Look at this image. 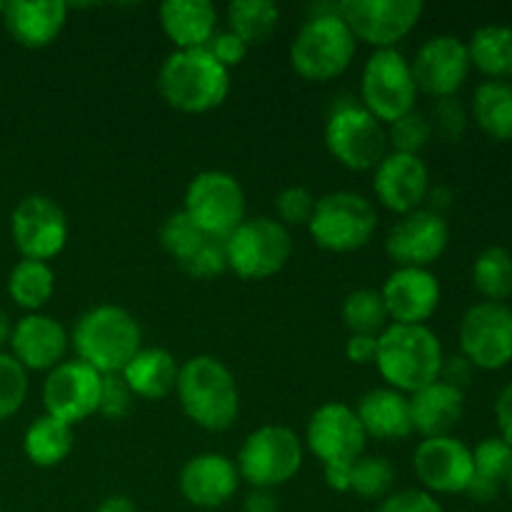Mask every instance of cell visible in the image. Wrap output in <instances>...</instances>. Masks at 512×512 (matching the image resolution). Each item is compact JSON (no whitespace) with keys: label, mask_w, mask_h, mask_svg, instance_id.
Returning a JSON list of instances; mask_svg holds the SVG:
<instances>
[{"label":"cell","mask_w":512,"mask_h":512,"mask_svg":"<svg viewBox=\"0 0 512 512\" xmlns=\"http://www.w3.org/2000/svg\"><path fill=\"white\" fill-rule=\"evenodd\" d=\"M70 345L75 358L100 375H120L143 348V330L130 310L103 303L75 320Z\"/></svg>","instance_id":"cell-1"},{"label":"cell","mask_w":512,"mask_h":512,"mask_svg":"<svg viewBox=\"0 0 512 512\" xmlns=\"http://www.w3.org/2000/svg\"><path fill=\"white\" fill-rule=\"evenodd\" d=\"M443 343L428 325L390 323L378 335L375 368L388 388L413 395L440 380L443 368Z\"/></svg>","instance_id":"cell-2"},{"label":"cell","mask_w":512,"mask_h":512,"mask_svg":"<svg viewBox=\"0 0 512 512\" xmlns=\"http://www.w3.org/2000/svg\"><path fill=\"white\" fill-rule=\"evenodd\" d=\"M175 393L190 423L208 433H223L238 420V383L228 365L215 355H193L185 360Z\"/></svg>","instance_id":"cell-3"},{"label":"cell","mask_w":512,"mask_h":512,"mask_svg":"<svg viewBox=\"0 0 512 512\" xmlns=\"http://www.w3.org/2000/svg\"><path fill=\"white\" fill-rule=\"evenodd\" d=\"M158 93L178 113L200 115L220 108L230 93V70L205 48L173 50L158 70Z\"/></svg>","instance_id":"cell-4"},{"label":"cell","mask_w":512,"mask_h":512,"mask_svg":"<svg viewBox=\"0 0 512 512\" xmlns=\"http://www.w3.org/2000/svg\"><path fill=\"white\" fill-rule=\"evenodd\" d=\"M355 50L358 40L338 15V3L318 5L290 43V65L300 78L328 83L350 68Z\"/></svg>","instance_id":"cell-5"},{"label":"cell","mask_w":512,"mask_h":512,"mask_svg":"<svg viewBox=\"0 0 512 512\" xmlns=\"http://www.w3.org/2000/svg\"><path fill=\"white\" fill-rule=\"evenodd\" d=\"M378 223V208L365 195L335 190L315 200L308 233L318 248L330 253H355L375 238Z\"/></svg>","instance_id":"cell-6"},{"label":"cell","mask_w":512,"mask_h":512,"mask_svg":"<svg viewBox=\"0 0 512 512\" xmlns=\"http://www.w3.org/2000/svg\"><path fill=\"white\" fill-rule=\"evenodd\" d=\"M303 455V440L295 430L285 425H263L243 440L235 468L250 488L275 490L300 473Z\"/></svg>","instance_id":"cell-7"},{"label":"cell","mask_w":512,"mask_h":512,"mask_svg":"<svg viewBox=\"0 0 512 512\" xmlns=\"http://www.w3.org/2000/svg\"><path fill=\"white\" fill-rule=\"evenodd\" d=\"M228 270L243 280H265L278 275L293 255V238L278 220L245 218L225 238Z\"/></svg>","instance_id":"cell-8"},{"label":"cell","mask_w":512,"mask_h":512,"mask_svg":"<svg viewBox=\"0 0 512 512\" xmlns=\"http://www.w3.org/2000/svg\"><path fill=\"white\" fill-rule=\"evenodd\" d=\"M325 148L343 168L365 173L390 153L388 128L358 103L335 105L325 123Z\"/></svg>","instance_id":"cell-9"},{"label":"cell","mask_w":512,"mask_h":512,"mask_svg":"<svg viewBox=\"0 0 512 512\" xmlns=\"http://www.w3.org/2000/svg\"><path fill=\"white\" fill-rule=\"evenodd\" d=\"M360 100L370 115L388 128L403 115L413 113L418 88H415L410 60L398 48L373 50L360 75Z\"/></svg>","instance_id":"cell-10"},{"label":"cell","mask_w":512,"mask_h":512,"mask_svg":"<svg viewBox=\"0 0 512 512\" xmlns=\"http://www.w3.org/2000/svg\"><path fill=\"white\" fill-rule=\"evenodd\" d=\"M245 210L243 185L225 170H203L185 188L183 213L210 238H228L248 218Z\"/></svg>","instance_id":"cell-11"},{"label":"cell","mask_w":512,"mask_h":512,"mask_svg":"<svg viewBox=\"0 0 512 512\" xmlns=\"http://www.w3.org/2000/svg\"><path fill=\"white\" fill-rule=\"evenodd\" d=\"M460 353L475 365V370L508 368L512 363V308L508 303L470 305L460 318Z\"/></svg>","instance_id":"cell-12"},{"label":"cell","mask_w":512,"mask_h":512,"mask_svg":"<svg viewBox=\"0 0 512 512\" xmlns=\"http://www.w3.org/2000/svg\"><path fill=\"white\" fill-rule=\"evenodd\" d=\"M423 0H343L338 15L345 20L355 40L390 50L408 38L423 18Z\"/></svg>","instance_id":"cell-13"},{"label":"cell","mask_w":512,"mask_h":512,"mask_svg":"<svg viewBox=\"0 0 512 512\" xmlns=\"http://www.w3.org/2000/svg\"><path fill=\"white\" fill-rule=\"evenodd\" d=\"M10 233L15 248L25 260L48 263L63 253L68 243V215L48 195H28L13 210Z\"/></svg>","instance_id":"cell-14"},{"label":"cell","mask_w":512,"mask_h":512,"mask_svg":"<svg viewBox=\"0 0 512 512\" xmlns=\"http://www.w3.org/2000/svg\"><path fill=\"white\" fill-rule=\"evenodd\" d=\"M305 443L315 458L325 465H353L365 455V435L358 413L340 400L323 403L308 420Z\"/></svg>","instance_id":"cell-15"},{"label":"cell","mask_w":512,"mask_h":512,"mask_svg":"<svg viewBox=\"0 0 512 512\" xmlns=\"http://www.w3.org/2000/svg\"><path fill=\"white\" fill-rule=\"evenodd\" d=\"M470 55L465 40L458 35L440 33L425 40L415 58L410 60L413 80L418 93L430 95V98H455L470 75Z\"/></svg>","instance_id":"cell-16"},{"label":"cell","mask_w":512,"mask_h":512,"mask_svg":"<svg viewBox=\"0 0 512 512\" xmlns=\"http://www.w3.org/2000/svg\"><path fill=\"white\" fill-rule=\"evenodd\" d=\"M103 375L83 360H63L55 365L43 383L45 415L63 420L70 428L98 413Z\"/></svg>","instance_id":"cell-17"},{"label":"cell","mask_w":512,"mask_h":512,"mask_svg":"<svg viewBox=\"0 0 512 512\" xmlns=\"http://www.w3.org/2000/svg\"><path fill=\"white\" fill-rule=\"evenodd\" d=\"M450 245V225L428 208L400 215L385 235V255L395 268H428L443 258Z\"/></svg>","instance_id":"cell-18"},{"label":"cell","mask_w":512,"mask_h":512,"mask_svg":"<svg viewBox=\"0 0 512 512\" xmlns=\"http://www.w3.org/2000/svg\"><path fill=\"white\" fill-rule=\"evenodd\" d=\"M415 478L430 495L468 493L473 480V448L455 435L420 440L413 453Z\"/></svg>","instance_id":"cell-19"},{"label":"cell","mask_w":512,"mask_h":512,"mask_svg":"<svg viewBox=\"0 0 512 512\" xmlns=\"http://www.w3.org/2000/svg\"><path fill=\"white\" fill-rule=\"evenodd\" d=\"M430 190V170L420 155L390 150L373 170V193L390 213L408 215L425 205Z\"/></svg>","instance_id":"cell-20"},{"label":"cell","mask_w":512,"mask_h":512,"mask_svg":"<svg viewBox=\"0 0 512 512\" xmlns=\"http://www.w3.org/2000/svg\"><path fill=\"white\" fill-rule=\"evenodd\" d=\"M385 310L390 323L428 325L440 305V280L428 268H395L385 278L383 288Z\"/></svg>","instance_id":"cell-21"},{"label":"cell","mask_w":512,"mask_h":512,"mask_svg":"<svg viewBox=\"0 0 512 512\" xmlns=\"http://www.w3.org/2000/svg\"><path fill=\"white\" fill-rule=\"evenodd\" d=\"M178 488L193 508L203 512L218 510L238 493L240 473L233 460L225 455L200 453L180 468Z\"/></svg>","instance_id":"cell-22"},{"label":"cell","mask_w":512,"mask_h":512,"mask_svg":"<svg viewBox=\"0 0 512 512\" xmlns=\"http://www.w3.org/2000/svg\"><path fill=\"white\" fill-rule=\"evenodd\" d=\"M70 335L63 323L43 313H28L13 325L10 350L25 370H53L68 353Z\"/></svg>","instance_id":"cell-23"},{"label":"cell","mask_w":512,"mask_h":512,"mask_svg":"<svg viewBox=\"0 0 512 512\" xmlns=\"http://www.w3.org/2000/svg\"><path fill=\"white\" fill-rule=\"evenodd\" d=\"M3 25L10 38L30 50L48 48L68 23V3L63 0H10L3 5Z\"/></svg>","instance_id":"cell-24"},{"label":"cell","mask_w":512,"mask_h":512,"mask_svg":"<svg viewBox=\"0 0 512 512\" xmlns=\"http://www.w3.org/2000/svg\"><path fill=\"white\" fill-rule=\"evenodd\" d=\"M408 403L413 433L423 440L453 435L465 415V393L443 380H435L428 388L408 395Z\"/></svg>","instance_id":"cell-25"},{"label":"cell","mask_w":512,"mask_h":512,"mask_svg":"<svg viewBox=\"0 0 512 512\" xmlns=\"http://www.w3.org/2000/svg\"><path fill=\"white\" fill-rule=\"evenodd\" d=\"M158 15L175 50L205 48L218 33V8L210 0H165Z\"/></svg>","instance_id":"cell-26"},{"label":"cell","mask_w":512,"mask_h":512,"mask_svg":"<svg viewBox=\"0 0 512 512\" xmlns=\"http://www.w3.org/2000/svg\"><path fill=\"white\" fill-rule=\"evenodd\" d=\"M355 413H358V420L368 438L405 440L408 435H413L408 395L398 393L393 388L368 390L358 400Z\"/></svg>","instance_id":"cell-27"},{"label":"cell","mask_w":512,"mask_h":512,"mask_svg":"<svg viewBox=\"0 0 512 512\" xmlns=\"http://www.w3.org/2000/svg\"><path fill=\"white\" fill-rule=\"evenodd\" d=\"M120 375L135 398L165 400L178 388L180 363L165 348H140Z\"/></svg>","instance_id":"cell-28"},{"label":"cell","mask_w":512,"mask_h":512,"mask_svg":"<svg viewBox=\"0 0 512 512\" xmlns=\"http://www.w3.org/2000/svg\"><path fill=\"white\" fill-rule=\"evenodd\" d=\"M512 465V448L500 435L480 440L473 448V480L468 485L470 500L493 503L505 490V478Z\"/></svg>","instance_id":"cell-29"},{"label":"cell","mask_w":512,"mask_h":512,"mask_svg":"<svg viewBox=\"0 0 512 512\" xmlns=\"http://www.w3.org/2000/svg\"><path fill=\"white\" fill-rule=\"evenodd\" d=\"M470 115L488 138L510 143L512 140V83L510 80H485L475 88Z\"/></svg>","instance_id":"cell-30"},{"label":"cell","mask_w":512,"mask_h":512,"mask_svg":"<svg viewBox=\"0 0 512 512\" xmlns=\"http://www.w3.org/2000/svg\"><path fill=\"white\" fill-rule=\"evenodd\" d=\"M470 65L490 80L512 78V28L490 23L473 30L468 43Z\"/></svg>","instance_id":"cell-31"},{"label":"cell","mask_w":512,"mask_h":512,"mask_svg":"<svg viewBox=\"0 0 512 512\" xmlns=\"http://www.w3.org/2000/svg\"><path fill=\"white\" fill-rule=\"evenodd\" d=\"M73 428L53 415H40L28 425L23 438V450L28 460L38 468H55L73 453Z\"/></svg>","instance_id":"cell-32"},{"label":"cell","mask_w":512,"mask_h":512,"mask_svg":"<svg viewBox=\"0 0 512 512\" xmlns=\"http://www.w3.org/2000/svg\"><path fill=\"white\" fill-rule=\"evenodd\" d=\"M280 23V8L273 0H233L228 5V30L248 48L273 38Z\"/></svg>","instance_id":"cell-33"},{"label":"cell","mask_w":512,"mask_h":512,"mask_svg":"<svg viewBox=\"0 0 512 512\" xmlns=\"http://www.w3.org/2000/svg\"><path fill=\"white\" fill-rule=\"evenodd\" d=\"M8 293L18 308L38 313L55 293V273L50 263L18 260L8 275Z\"/></svg>","instance_id":"cell-34"},{"label":"cell","mask_w":512,"mask_h":512,"mask_svg":"<svg viewBox=\"0 0 512 512\" xmlns=\"http://www.w3.org/2000/svg\"><path fill=\"white\" fill-rule=\"evenodd\" d=\"M473 285L490 303H505L512 295V253L503 245L480 250L473 263Z\"/></svg>","instance_id":"cell-35"},{"label":"cell","mask_w":512,"mask_h":512,"mask_svg":"<svg viewBox=\"0 0 512 512\" xmlns=\"http://www.w3.org/2000/svg\"><path fill=\"white\" fill-rule=\"evenodd\" d=\"M340 313L350 335H380L390 325L383 295L373 288H358L345 295Z\"/></svg>","instance_id":"cell-36"},{"label":"cell","mask_w":512,"mask_h":512,"mask_svg":"<svg viewBox=\"0 0 512 512\" xmlns=\"http://www.w3.org/2000/svg\"><path fill=\"white\" fill-rule=\"evenodd\" d=\"M395 468L385 455H363L350 468V493L363 500H385L393 493Z\"/></svg>","instance_id":"cell-37"},{"label":"cell","mask_w":512,"mask_h":512,"mask_svg":"<svg viewBox=\"0 0 512 512\" xmlns=\"http://www.w3.org/2000/svg\"><path fill=\"white\" fill-rule=\"evenodd\" d=\"M208 238L210 235H205L183 210L170 213L168 218L163 220V225H160V245H163L165 253L178 263V268L185 260L193 258L195 250H198Z\"/></svg>","instance_id":"cell-38"},{"label":"cell","mask_w":512,"mask_h":512,"mask_svg":"<svg viewBox=\"0 0 512 512\" xmlns=\"http://www.w3.org/2000/svg\"><path fill=\"white\" fill-rule=\"evenodd\" d=\"M430 138H433V128H430L428 115L418 113V110L388 125V145L393 153L420 155V150L430 143Z\"/></svg>","instance_id":"cell-39"},{"label":"cell","mask_w":512,"mask_h":512,"mask_svg":"<svg viewBox=\"0 0 512 512\" xmlns=\"http://www.w3.org/2000/svg\"><path fill=\"white\" fill-rule=\"evenodd\" d=\"M28 395V370L10 353H0V423L13 418Z\"/></svg>","instance_id":"cell-40"},{"label":"cell","mask_w":512,"mask_h":512,"mask_svg":"<svg viewBox=\"0 0 512 512\" xmlns=\"http://www.w3.org/2000/svg\"><path fill=\"white\" fill-rule=\"evenodd\" d=\"M315 210V195L305 185H288L275 195V215L285 228H308Z\"/></svg>","instance_id":"cell-41"},{"label":"cell","mask_w":512,"mask_h":512,"mask_svg":"<svg viewBox=\"0 0 512 512\" xmlns=\"http://www.w3.org/2000/svg\"><path fill=\"white\" fill-rule=\"evenodd\" d=\"M428 120L433 135H438L443 143H458L465 135V130H468V110L463 108L458 98L435 100Z\"/></svg>","instance_id":"cell-42"},{"label":"cell","mask_w":512,"mask_h":512,"mask_svg":"<svg viewBox=\"0 0 512 512\" xmlns=\"http://www.w3.org/2000/svg\"><path fill=\"white\" fill-rule=\"evenodd\" d=\"M185 275L195 280H213L218 275H223L228 270V255H225V240L220 238H208L198 250L193 253V258L185 260L180 265Z\"/></svg>","instance_id":"cell-43"},{"label":"cell","mask_w":512,"mask_h":512,"mask_svg":"<svg viewBox=\"0 0 512 512\" xmlns=\"http://www.w3.org/2000/svg\"><path fill=\"white\" fill-rule=\"evenodd\" d=\"M135 395L125 385L123 375H103L100 383V400H98V413L108 420H123L125 415L133 408Z\"/></svg>","instance_id":"cell-44"},{"label":"cell","mask_w":512,"mask_h":512,"mask_svg":"<svg viewBox=\"0 0 512 512\" xmlns=\"http://www.w3.org/2000/svg\"><path fill=\"white\" fill-rule=\"evenodd\" d=\"M375 512H445L438 498L425 493L423 488H408L390 493L388 498L380 500Z\"/></svg>","instance_id":"cell-45"},{"label":"cell","mask_w":512,"mask_h":512,"mask_svg":"<svg viewBox=\"0 0 512 512\" xmlns=\"http://www.w3.org/2000/svg\"><path fill=\"white\" fill-rule=\"evenodd\" d=\"M205 50H208L225 70H233L248 58L250 48L238 38V35L230 33V30H218V33L210 38V43L205 45Z\"/></svg>","instance_id":"cell-46"},{"label":"cell","mask_w":512,"mask_h":512,"mask_svg":"<svg viewBox=\"0 0 512 512\" xmlns=\"http://www.w3.org/2000/svg\"><path fill=\"white\" fill-rule=\"evenodd\" d=\"M473 375H475V365L465 358L463 353H453V355H445L443 358V368H440V380L453 388L463 390L473 383Z\"/></svg>","instance_id":"cell-47"},{"label":"cell","mask_w":512,"mask_h":512,"mask_svg":"<svg viewBox=\"0 0 512 512\" xmlns=\"http://www.w3.org/2000/svg\"><path fill=\"white\" fill-rule=\"evenodd\" d=\"M345 355L353 365L375 363L378 355V335H350L345 343Z\"/></svg>","instance_id":"cell-48"},{"label":"cell","mask_w":512,"mask_h":512,"mask_svg":"<svg viewBox=\"0 0 512 512\" xmlns=\"http://www.w3.org/2000/svg\"><path fill=\"white\" fill-rule=\"evenodd\" d=\"M495 423H498L500 438L512 448V380L498 393L495 400Z\"/></svg>","instance_id":"cell-49"},{"label":"cell","mask_w":512,"mask_h":512,"mask_svg":"<svg viewBox=\"0 0 512 512\" xmlns=\"http://www.w3.org/2000/svg\"><path fill=\"white\" fill-rule=\"evenodd\" d=\"M243 512H280V503L275 498V490L253 488L245 495Z\"/></svg>","instance_id":"cell-50"},{"label":"cell","mask_w":512,"mask_h":512,"mask_svg":"<svg viewBox=\"0 0 512 512\" xmlns=\"http://www.w3.org/2000/svg\"><path fill=\"white\" fill-rule=\"evenodd\" d=\"M453 203H455V193L448 188V185H430L428 198H425L423 208H428L430 213L443 215L445 218V213L453 208Z\"/></svg>","instance_id":"cell-51"},{"label":"cell","mask_w":512,"mask_h":512,"mask_svg":"<svg viewBox=\"0 0 512 512\" xmlns=\"http://www.w3.org/2000/svg\"><path fill=\"white\" fill-rule=\"evenodd\" d=\"M350 468L353 465H325V485L335 493H350Z\"/></svg>","instance_id":"cell-52"},{"label":"cell","mask_w":512,"mask_h":512,"mask_svg":"<svg viewBox=\"0 0 512 512\" xmlns=\"http://www.w3.org/2000/svg\"><path fill=\"white\" fill-rule=\"evenodd\" d=\"M95 512H140V508L128 495H108L105 500H100Z\"/></svg>","instance_id":"cell-53"},{"label":"cell","mask_w":512,"mask_h":512,"mask_svg":"<svg viewBox=\"0 0 512 512\" xmlns=\"http://www.w3.org/2000/svg\"><path fill=\"white\" fill-rule=\"evenodd\" d=\"M10 335H13V323H10L8 313L0 310V353H3L5 345H10Z\"/></svg>","instance_id":"cell-54"},{"label":"cell","mask_w":512,"mask_h":512,"mask_svg":"<svg viewBox=\"0 0 512 512\" xmlns=\"http://www.w3.org/2000/svg\"><path fill=\"white\" fill-rule=\"evenodd\" d=\"M505 490H508V493L512 495V465H510V470H508V478H505Z\"/></svg>","instance_id":"cell-55"},{"label":"cell","mask_w":512,"mask_h":512,"mask_svg":"<svg viewBox=\"0 0 512 512\" xmlns=\"http://www.w3.org/2000/svg\"><path fill=\"white\" fill-rule=\"evenodd\" d=\"M3 5H5V3H0V15H3Z\"/></svg>","instance_id":"cell-56"},{"label":"cell","mask_w":512,"mask_h":512,"mask_svg":"<svg viewBox=\"0 0 512 512\" xmlns=\"http://www.w3.org/2000/svg\"><path fill=\"white\" fill-rule=\"evenodd\" d=\"M208 512H220V510H208Z\"/></svg>","instance_id":"cell-57"},{"label":"cell","mask_w":512,"mask_h":512,"mask_svg":"<svg viewBox=\"0 0 512 512\" xmlns=\"http://www.w3.org/2000/svg\"><path fill=\"white\" fill-rule=\"evenodd\" d=\"M0 512H3V510H0Z\"/></svg>","instance_id":"cell-58"}]
</instances>
